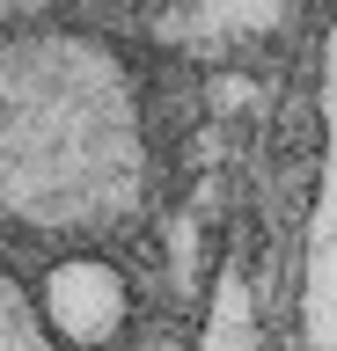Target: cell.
Here are the masks:
<instances>
[{
  "label": "cell",
  "mask_w": 337,
  "mask_h": 351,
  "mask_svg": "<svg viewBox=\"0 0 337 351\" xmlns=\"http://www.w3.org/2000/svg\"><path fill=\"white\" fill-rule=\"evenodd\" d=\"M147 197L139 81L89 29L0 37V213L37 234H117Z\"/></svg>",
  "instance_id": "obj_1"
},
{
  "label": "cell",
  "mask_w": 337,
  "mask_h": 351,
  "mask_svg": "<svg viewBox=\"0 0 337 351\" xmlns=\"http://www.w3.org/2000/svg\"><path fill=\"white\" fill-rule=\"evenodd\" d=\"M301 344L337 351V15L323 44V176H315L308 256H301Z\"/></svg>",
  "instance_id": "obj_2"
},
{
  "label": "cell",
  "mask_w": 337,
  "mask_h": 351,
  "mask_svg": "<svg viewBox=\"0 0 337 351\" xmlns=\"http://www.w3.org/2000/svg\"><path fill=\"white\" fill-rule=\"evenodd\" d=\"M37 315H45V329L59 337V344H111L117 329L132 322V285H125V271L103 256H59L45 271V293H37Z\"/></svg>",
  "instance_id": "obj_3"
},
{
  "label": "cell",
  "mask_w": 337,
  "mask_h": 351,
  "mask_svg": "<svg viewBox=\"0 0 337 351\" xmlns=\"http://www.w3.org/2000/svg\"><path fill=\"white\" fill-rule=\"evenodd\" d=\"M198 351H264V329H257V293H249L242 263H220L213 278V307H205Z\"/></svg>",
  "instance_id": "obj_4"
},
{
  "label": "cell",
  "mask_w": 337,
  "mask_h": 351,
  "mask_svg": "<svg viewBox=\"0 0 337 351\" xmlns=\"http://www.w3.org/2000/svg\"><path fill=\"white\" fill-rule=\"evenodd\" d=\"M286 22V8H169V15H147V29H161V37H198L220 44V37H249V29H279Z\"/></svg>",
  "instance_id": "obj_5"
},
{
  "label": "cell",
  "mask_w": 337,
  "mask_h": 351,
  "mask_svg": "<svg viewBox=\"0 0 337 351\" xmlns=\"http://www.w3.org/2000/svg\"><path fill=\"white\" fill-rule=\"evenodd\" d=\"M0 351H59L45 315H37V300H30L8 271H0Z\"/></svg>",
  "instance_id": "obj_6"
}]
</instances>
